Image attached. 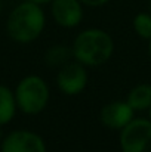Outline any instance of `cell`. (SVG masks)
<instances>
[{"label":"cell","mask_w":151,"mask_h":152,"mask_svg":"<svg viewBox=\"0 0 151 152\" xmlns=\"http://www.w3.org/2000/svg\"><path fill=\"white\" fill-rule=\"evenodd\" d=\"M46 25V16L40 4L34 1H22L12 9L6 21L7 36L21 45H27L40 37Z\"/></svg>","instance_id":"6da1fadb"},{"label":"cell","mask_w":151,"mask_h":152,"mask_svg":"<svg viewBox=\"0 0 151 152\" xmlns=\"http://www.w3.org/2000/svg\"><path fill=\"white\" fill-rule=\"evenodd\" d=\"M71 50L74 59L80 64L99 66L111 58L114 52V42L107 31L99 28H88L77 34Z\"/></svg>","instance_id":"7a4b0ae2"},{"label":"cell","mask_w":151,"mask_h":152,"mask_svg":"<svg viewBox=\"0 0 151 152\" xmlns=\"http://www.w3.org/2000/svg\"><path fill=\"white\" fill-rule=\"evenodd\" d=\"M16 106L27 115L40 114L49 102V87L46 81L36 74L24 77L15 89Z\"/></svg>","instance_id":"3957f363"},{"label":"cell","mask_w":151,"mask_h":152,"mask_svg":"<svg viewBox=\"0 0 151 152\" xmlns=\"http://www.w3.org/2000/svg\"><path fill=\"white\" fill-rule=\"evenodd\" d=\"M122 152H151V120L133 118L120 130Z\"/></svg>","instance_id":"277c9868"},{"label":"cell","mask_w":151,"mask_h":152,"mask_svg":"<svg viewBox=\"0 0 151 152\" xmlns=\"http://www.w3.org/2000/svg\"><path fill=\"white\" fill-rule=\"evenodd\" d=\"M56 84L59 90L67 96L80 95L88 86V72L85 69V65L76 61L67 62L65 65L58 68Z\"/></svg>","instance_id":"5b68a950"},{"label":"cell","mask_w":151,"mask_h":152,"mask_svg":"<svg viewBox=\"0 0 151 152\" xmlns=\"http://www.w3.org/2000/svg\"><path fill=\"white\" fill-rule=\"evenodd\" d=\"M0 152H46V143L34 132L13 130L1 139Z\"/></svg>","instance_id":"8992f818"},{"label":"cell","mask_w":151,"mask_h":152,"mask_svg":"<svg viewBox=\"0 0 151 152\" xmlns=\"http://www.w3.org/2000/svg\"><path fill=\"white\" fill-rule=\"evenodd\" d=\"M133 109L126 101H113L102 106L99 120L110 130H122L133 120Z\"/></svg>","instance_id":"52a82bcc"},{"label":"cell","mask_w":151,"mask_h":152,"mask_svg":"<svg viewBox=\"0 0 151 152\" xmlns=\"http://www.w3.org/2000/svg\"><path fill=\"white\" fill-rule=\"evenodd\" d=\"M50 12L58 25L73 28L83 19V3L80 0H50Z\"/></svg>","instance_id":"ba28073f"},{"label":"cell","mask_w":151,"mask_h":152,"mask_svg":"<svg viewBox=\"0 0 151 152\" xmlns=\"http://www.w3.org/2000/svg\"><path fill=\"white\" fill-rule=\"evenodd\" d=\"M15 93L4 84H0V126L10 123L16 112Z\"/></svg>","instance_id":"9c48e42d"},{"label":"cell","mask_w":151,"mask_h":152,"mask_svg":"<svg viewBox=\"0 0 151 152\" xmlns=\"http://www.w3.org/2000/svg\"><path fill=\"white\" fill-rule=\"evenodd\" d=\"M127 103L133 111H145L151 106V84H136L127 95Z\"/></svg>","instance_id":"30bf717a"},{"label":"cell","mask_w":151,"mask_h":152,"mask_svg":"<svg viewBox=\"0 0 151 152\" xmlns=\"http://www.w3.org/2000/svg\"><path fill=\"white\" fill-rule=\"evenodd\" d=\"M71 58H74L73 50L64 45H55L45 53V62L50 68H61L62 65L70 62Z\"/></svg>","instance_id":"8fae6325"},{"label":"cell","mask_w":151,"mask_h":152,"mask_svg":"<svg viewBox=\"0 0 151 152\" xmlns=\"http://www.w3.org/2000/svg\"><path fill=\"white\" fill-rule=\"evenodd\" d=\"M133 30L135 33L145 40H151V13L141 12L133 18Z\"/></svg>","instance_id":"7c38bea8"},{"label":"cell","mask_w":151,"mask_h":152,"mask_svg":"<svg viewBox=\"0 0 151 152\" xmlns=\"http://www.w3.org/2000/svg\"><path fill=\"white\" fill-rule=\"evenodd\" d=\"M80 1L89 7H99V6H104L105 3H108L110 0H80Z\"/></svg>","instance_id":"4fadbf2b"},{"label":"cell","mask_w":151,"mask_h":152,"mask_svg":"<svg viewBox=\"0 0 151 152\" xmlns=\"http://www.w3.org/2000/svg\"><path fill=\"white\" fill-rule=\"evenodd\" d=\"M28 1H34L37 4H43V3H50V0H28Z\"/></svg>","instance_id":"5bb4252c"},{"label":"cell","mask_w":151,"mask_h":152,"mask_svg":"<svg viewBox=\"0 0 151 152\" xmlns=\"http://www.w3.org/2000/svg\"><path fill=\"white\" fill-rule=\"evenodd\" d=\"M1 139H3V133H1V129H0V142H1Z\"/></svg>","instance_id":"9a60e30c"},{"label":"cell","mask_w":151,"mask_h":152,"mask_svg":"<svg viewBox=\"0 0 151 152\" xmlns=\"http://www.w3.org/2000/svg\"><path fill=\"white\" fill-rule=\"evenodd\" d=\"M148 112H150L148 115H150V120H151V106H150V108H148Z\"/></svg>","instance_id":"2e32d148"},{"label":"cell","mask_w":151,"mask_h":152,"mask_svg":"<svg viewBox=\"0 0 151 152\" xmlns=\"http://www.w3.org/2000/svg\"><path fill=\"white\" fill-rule=\"evenodd\" d=\"M1 7H3V4H1V0H0V13H1Z\"/></svg>","instance_id":"e0dca14e"},{"label":"cell","mask_w":151,"mask_h":152,"mask_svg":"<svg viewBox=\"0 0 151 152\" xmlns=\"http://www.w3.org/2000/svg\"><path fill=\"white\" fill-rule=\"evenodd\" d=\"M148 49H150V56H151V40H150V48Z\"/></svg>","instance_id":"ac0fdd59"},{"label":"cell","mask_w":151,"mask_h":152,"mask_svg":"<svg viewBox=\"0 0 151 152\" xmlns=\"http://www.w3.org/2000/svg\"><path fill=\"white\" fill-rule=\"evenodd\" d=\"M150 13H151V1H150Z\"/></svg>","instance_id":"d6986e66"},{"label":"cell","mask_w":151,"mask_h":152,"mask_svg":"<svg viewBox=\"0 0 151 152\" xmlns=\"http://www.w3.org/2000/svg\"><path fill=\"white\" fill-rule=\"evenodd\" d=\"M80 152H85V151H80Z\"/></svg>","instance_id":"ffe728a7"}]
</instances>
